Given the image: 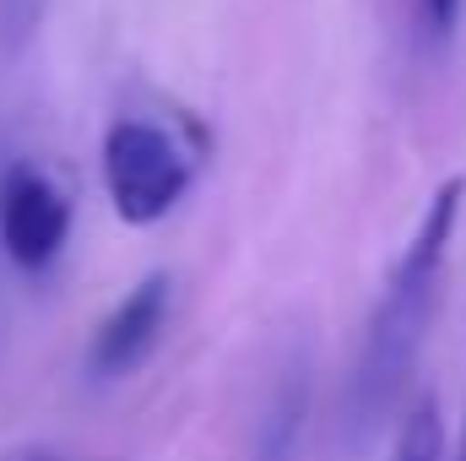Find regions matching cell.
I'll list each match as a JSON object with an SVG mask.
<instances>
[{
  "label": "cell",
  "instance_id": "6da1fadb",
  "mask_svg": "<svg viewBox=\"0 0 466 461\" xmlns=\"http://www.w3.org/2000/svg\"><path fill=\"white\" fill-rule=\"evenodd\" d=\"M461 201H466V179H445L418 229L407 239V250L396 255L380 299H374V315L363 326V347H358V369H352V418L358 424H374L390 413V402L401 396L412 364H418V347L429 337V321H434V304H440V282H445V261H451V239L461 223Z\"/></svg>",
  "mask_w": 466,
  "mask_h": 461
},
{
  "label": "cell",
  "instance_id": "7a4b0ae2",
  "mask_svg": "<svg viewBox=\"0 0 466 461\" xmlns=\"http://www.w3.org/2000/svg\"><path fill=\"white\" fill-rule=\"evenodd\" d=\"M196 179V158L152 119L119 115L104 130V185L125 223L152 229L163 223Z\"/></svg>",
  "mask_w": 466,
  "mask_h": 461
},
{
  "label": "cell",
  "instance_id": "3957f363",
  "mask_svg": "<svg viewBox=\"0 0 466 461\" xmlns=\"http://www.w3.org/2000/svg\"><path fill=\"white\" fill-rule=\"evenodd\" d=\"M71 239V201L38 163H5L0 174V250L22 271H49Z\"/></svg>",
  "mask_w": 466,
  "mask_h": 461
},
{
  "label": "cell",
  "instance_id": "277c9868",
  "mask_svg": "<svg viewBox=\"0 0 466 461\" xmlns=\"http://www.w3.org/2000/svg\"><path fill=\"white\" fill-rule=\"evenodd\" d=\"M163 326H168V277L152 271V277H141V282L119 299L115 310H109V321L98 326L93 353H87V369H93L98 380L130 374V369L157 347Z\"/></svg>",
  "mask_w": 466,
  "mask_h": 461
},
{
  "label": "cell",
  "instance_id": "5b68a950",
  "mask_svg": "<svg viewBox=\"0 0 466 461\" xmlns=\"http://www.w3.org/2000/svg\"><path fill=\"white\" fill-rule=\"evenodd\" d=\"M385 461H451V446H445V418H440V402L423 396L412 402V413L401 418L396 429V446Z\"/></svg>",
  "mask_w": 466,
  "mask_h": 461
},
{
  "label": "cell",
  "instance_id": "8992f818",
  "mask_svg": "<svg viewBox=\"0 0 466 461\" xmlns=\"http://www.w3.org/2000/svg\"><path fill=\"white\" fill-rule=\"evenodd\" d=\"M38 16H44V0H0V44L16 49L38 27Z\"/></svg>",
  "mask_w": 466,
  "mask_h": 461
},
{
  "label": "cell",
  "instance_id": "52a82bcc",
  "mask_svg": "<svg viewBox=\"0 0 466 461\" xmlns=\"http://www.w3.org/2000/svg\"><path fill=\"white\" fill-rule=\"evenodd\" d=\"M418 11H423L429 33H451L456 16H461V0H418Z\"/></svg>",
  "mask_w": 466,
  "mask_h": 461
},
{
  "label": "cell",
  "instance_id": "ba28073f",
  "mask_svg": "<svg viewBox=\"0 0 466 461\" xmlns=\"http://www.w3.org/2000/svg\"><path fill=\"white\" fill-rule=\"evenodd\" d=\"M0 461H66L60 451H49V446H11Z\"/></svg>",
  "mask_w": 466,
  "mask_h": 461
},
{
  "label": "cell",
  "instance_id": "9c48e42d",
  "mask_svg": "<svg viewBox=\"0 0 466 461\" xmlns=\"http://www.w3.org/2000/svg\"><path fill=\"white\" fill-rule=\"evenodd\" d=\"M451 461H466V413H461V440H456V451H451Z\"/></svg>",
  "mask_w": 466,
  "mask_h": 461
}]
</instances>
